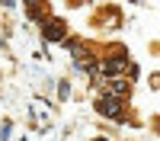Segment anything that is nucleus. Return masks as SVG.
Segmentation results:
<instances>
[{
  "label": "nucleus",
  "instance_id": "f257e3e1",
  "mask_svg": "<svg viewBox=\"0 0 160 141\" xmlns=\"http://www.w3.org/2000/svg\"><path fill=\"white\" fill-rule=\"evenodd\" d=\"M96 109H99L102 115H118V112H122V103L112 99V96H106V99H99V103H96Z\"/></svg>",
  "mask_w": 160,
  "mask_h": 141
}]
</instances>
